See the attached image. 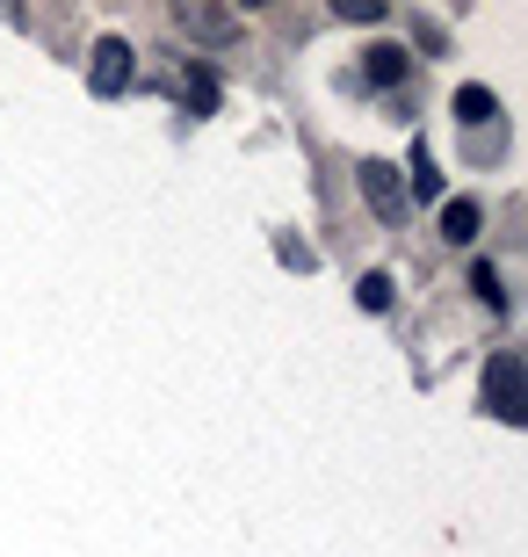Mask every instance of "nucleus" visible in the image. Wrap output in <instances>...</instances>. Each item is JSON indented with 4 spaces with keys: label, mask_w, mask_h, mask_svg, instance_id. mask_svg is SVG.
<instances>
[{
    "label": "nucleus",
    "mask_w": 528,
    "mask_h": 557,
    "mask_svg": "<svg viewBox=\"0 0 528 557\" xmlns=\"http://www.w3.org/2000/svg\"><path fill=\"white\" fill-rule=\"evenodd\" d=\"M486 406H492V420H507V428L528 420V362L514 348H500L486 362Z\"/></svg>",
    "instance_id": "1"
},
{
    "label": "nucleus",
    "mask_w": 528,
    "mask_h": 557,
    "mask_svg": "<svg viewBox=\"0 0 528 557\" xmlns=\"http://www.w3.org/2000/svg\"><path fill=\"white\" fill-rule=\"evenodd\" d=\"M355 182H363L369 210H377L384 225H406V218H413V196H406V174H398V166H384V160H363V166H355Z\"/></svg>",
    "instance_id": "2"
},
{
    "label": "nucleus",
    "mask_w": 528,
    "mask_h": 557,
    "mask_svg": "<svg viewBox=\"0 0 528 557\" xmlns=\"http://www.w3.org/2000/svg\"><path fill=\"white\" fill-rule=\"evenodd\" d=\"M131 73H138V51H131L123 37H102V44H95V65H87V87H95L102 102H116L123 87H131Z\"/></svg>",
    "instance_id": "3"
},
{
    "label": "nucleus",
    "mask_w": 528,
    "mask_h": 557,
    "mask_svg": "<svg viewBox=\"0 0 528 557\" xmlns=\"http://www.w3.org/2000/svg\"><path fill=\"white\" fill-rule=\"evenodd\" d=\"M182 102H188V116H218L224 81H218V65H210V59H188L182 65Z\"/></svg>",
    "instance_id": "4"
},
{
    "label": "nucleus",
    "mask_w": 528,
    "mask_h": 557,
    "mask_svg": "<svg viewBox=\"0 0 528 557\" xmlns=\"http://www.w3.org/2000/svg\"><path fill=\"white\" fill-rule=\"evenodd\" d=\"M456 124H464V138L470 131H478V138H486V131H507L500 95H492V87H456Z\"/></svg>",
    "instance_id": "5"
},
{
    "label": "nucleus",
    "mask_w": 528,
    "mask_h": 557,
    "mask_svg": "<svg viewBox=\"0 0 528 557\" xmlns=\"http://www.w3.org/2000/svg\"><path fill=\"white\" fill-rule=\"evenodd\" d=\"M174 29L196 37V44H240V15H224V8H182Z\"/></svg>",
    "instance_id": "6"
},
{
    "label": "nucleus",
    "mask_w": 528,
    "mask_h": 557,
    "mask_svg": "<svg viewBox=\"0 0 528 557\" xmlns=\"http://www.w3.org/2000/svg\"><path fill=\"white\" fill-rule=\"evenodd\" d=\"M406 51H398V44H369V51H363V81L369 87H398V81H406Z\"/></svg>",
    "instance_id": "7"
},
{
    "label": "nucleus",
    "mask_w": 528,
    "mask_h": 557,
    "mask_svg": "<svg viewBox=\"0 0 528 557\" xmlns=\"http://www.w3.org/2000/svg\"><path fill=\"white\" fill-rule=\"evenodd\" d=\"M478 232H486V210H478V203H464V196L442 203V239H449V247H470Z\"/></svg>",
    "instance_id": "8"
},
{
    "label": "nucleus",
    "mask_w": 528,
    "mask_h": 557,
    "mask_svg": "<svg viewBox=\"0 0 528 557\" xmlns=\"http://www.w3.org/2000/svg\"><path fill=\"white\" fill-rule=\"evenodd\" d=\"M413 203H434V196H442V174H434V160H427V145L413 138V188H406Z\"/></svg>",
    "instance_id": "9"
},
{
    "label": "nucleus",
    "mask_w": 528,
    "mask_h": 557,
    "mask_svg": "<svg viewBox=\"0 0 528 557\" xmlns=\"http://www.w3.org/2000/svg\"><path fill=\"white\" fill-rule=\"evenodd\" d=\"M470 289H478V305H486V311H507V289H500V269H492V261L470 269Z\"/></svg>",
    "instance_id": "10"
},
{
    "label": "nucleus",
    "mask_w": 528,
    "mask_h": 557,
    "mask_svg": "<svg viewBox=\"0 0 528 557\" xmlns=\"http://www.w3.org/2000/svg\"><path fill=\"white\" fill-rule=\"evenodd\" d=\"M355 297H363V311H391V297H398V283H391V275L377 269V275H363V283H355Z\"/></svg>",
    "instance_id": "11"
},
{
    "label": "nucleus",
    "mask_w": 528,
    "mask_h": 557,
    "mask_svg": "<svg viewBox=\"0 0 528 557\" xmlns=\"http://www.w3.org/2000/svg\"><path fill=\"white\" fill-rule=\"evenodd\" d=\"M275 261H283V269H297V275H305V269H319V253H311L305 239H290V232L275 239Z\"/></svg>",
    "instance_id": "12"
},
{
    "label": "nucleus",
    "mask_w": 528,
    "mask_h": 557,
    "mask_svg": "<svg viewBox=\"0 0 528 557\" xmlns=\"http://www.w3.org/2000/svg\"><path fill=\"white\" fill-rule=\"evenodd\" d=\"M333 15H341V22H384V8H377V0H341Z\"/></svg>",
    "instance_id": "13"
}]
</instances>
